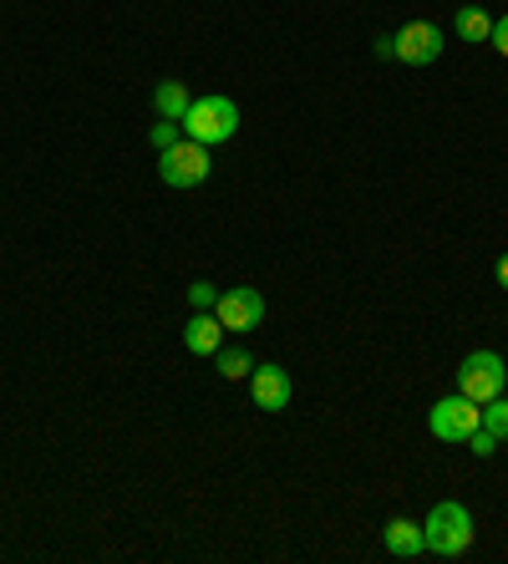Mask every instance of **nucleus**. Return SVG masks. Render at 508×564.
<instances>
[{"label": "nucleus", "instance_id": "obj_9", "mask_svg": "<svg viewBox=\"0 0 508 564\" xmlns=\"http://www.w3.org/2000/svg\"><path fill=\"white\" fill-rule=\"evenodd\" d=\"M381 544H387L391 560H418V554H428V539H422L418 519H391V524L381 529Z\"/></svg>", "mask_w": 508, "mask_h": 564}, {"label": "nucleus", "instance_id": "obj_6", "mask_svg": "<svg viewBox=\"0 0 508 564\" xmlns=\"http://www.w3.org/2000/svg\"><path fill=\"white\" fill-rule=\"evenodd\" d=\"M214 315H219L224 330H255L264 321V295L255 285H235V290H219V301H214Z\"/></svg>", "mask_w": 508, "mask_h": 564}, {"label": "nucleus", "instance_id": "obj_13", "mask_svg": "<svg viewBox=\"0 0 508 564\" xmlns=\"http://www.w3.org/2000/svg\"><path fill=\"white\" fill-rule=\"evenodd\" d=\"M214 367H219L224 381H245L249 371H255V356L239 351V346H219V351H214Z\"/></svg>", "mask_w": 508, "mask_h": 564}, {"label": "nucleus", "instance_id": "obj_1", "mask_svg": "<svg viewBox=\"0 0 508 564\" xmlns=\"http://www.w3.org/2000/svg\"><path fill=\"white\" fill-rule=\"evenodd\" d=\"M183 132L204 148H224L229 138L239 132V102L224 93H209V97H194L188 112H183Z\"/></svg>", "mask_w": 508, "mask_h": 564}, {"label": "nucleus", "instance_id": "obj_17", "mask_svg": "<svg viewBox=\"0 0 508 564\" xmlns=\"http://www.w3.org/2000/svg\"><path fill=\"white\" fill-rule=\"evenodd\" d=\"M468 447H473V453H478V458H494V453H498V437H494V433H488V427H483V422H478V433L468 437Z\"/></svg>", "mask_w": 508, "mask_h": 564}, {"label": "nucleus", "instance_id": "obj_18", "mask_svg": "<svg viewBox=\"0 0 508 564\" xmlns=\"http://www.w3.org/2000/svg\"><path fill=\"white\" fill-rule=\"evenodd\" d=\"M488 46H498V56H508V15H498V21H494V36H488Z\"/></svg>", "mask_w": 508, "mask_h": 564}, {"label": "nucleus", "instance_id": "obj_10", "mask_svg": "<svg viewBox=\"0 0 508 564\" xmlns=\"http://www.w3.org/2000/svg\"><path fill=\"white\" fill-rule=\"evenodd\" d=\"M183 346L194 356H214L224 346V326H219V315L214 311H198L188 326H183Z\"/></svg>", "mask_w": 508, "mask_h": 564}, {"label": "nucleus", "instance_id": "obj_12", "mask_svg": "<svg viewBox=\"0 0 508 564\" xmlns=\"http://www.w3.org/2000/svg\"><path fill=\"white\" fill-rule=\"evenodd\" d=\"M488 36H494V15L483 6H463L457 11V41H488Z\"/></svg>", "mask_w": 508, "mask_h": 564}, {"label": "nucleus", "instance_id": "obj_5", "mask_svg": "<svg viewBox=\"0 0 508 564\" xmlns=\"http://www.w3.org/2000/svg\"><path fill=\"white\" fill-rule=\"evenodd\" d=\"M478 422H483L478 402H473V397H463V392H453V397H443V402H432L428 433L437 437V443H468V437L478 433Z\"/></svg>", "mask_w": 508, "mask_h": 564}, {"label": "nucleus", "instance_id": "obj_20", "mask_svg": "<svg viewBox=\"0 0 508 564\" xmlns=\"http://www.w3.org/2000/svg\"><path fill=\"white\" fill-rule=\"evenodd\" d=\"M494 275H498V290H508V254H498V264H494Z\"/></svg>", "mask_w": 508, "mask_h": 564}, {"label": "nucleus", "instance_id": "obj_7", "mask_svg": "<svg viewBox=\"0 0 508 564\" xmlns=\"http://www.w3.org/2000/svg\"><path fill=\"white\" fill-rule=\"evenodd\" d=\"M397 36V62L407 66H432L443 56V26H432V21H407L402 31H391Z\"/></svg>", "mask_w": 508, "mask_h": 564}, {"label": "nucleus", "instance_id": "obj_3", "mask_svg": "<svg viewBox=\"0 0 508 564\" xmlns=\"http://www.w3.org/2000/svg\"><path fill=\"white\" fill-rule=\"evenodd\" d=\"M209 173H214V148L194 143V138H179L173 148L158 153V178L169 188H198L209 184Z\"/></svg>", "mask_w": 508, "mask_h": 564}, {"label": "nucleus", "instance_id": "obj_15", "mask_svg": "<svg viewBox=\"0 0 508 564\" xmlns=\"http://www.w3.org/2000/svg\"><path fill=\"white\" fill-rule=\"evenodd\" d=\"M188 301H194L198 311H214V301H219V290H214V280H194V285H188Z\"/></svg>", "mask_w": 508, "mask_h": 564}, {"label": "nucleus", "instance_id": "obj_4", "mask_svg": "<svg viewBox=\"0 0 508 564\" xmlns=\"http://www.w3.org/2000/svg\"><path fill=\"white\" fill-rule=\"evenodd\" d=\"M508 387V361L498 351H473L457 361V392L473 397V402H494V397H504Z\"/></svg>", "mask_w": 508, "mask_h": 564}, {"label": "nucleus", "instance_id": "obj_19", "mask_svg": "<svg viewBox=\"0 0 508 564\" xmlns=\"http://www.w3.org/2000/svg\"><path fill=\"white\" fill-rule=\"evenodd\" d=\"M371 52H377L381 62H397V36H387V31H381V36L371 41Z\"/></svg>", "mask_w": 508, "mask_h": 564}, {"label": "nucleus", "instance_id": "obj_14", "mask_svg": "<svg viewBox=\"0 0 508 564\" xmlns=\"http://www.w3.org/2000/svg\"><path fill=\"white\" fill-rule=\"evenodd\" d=\"M483 427H488L498 443H508V397H494V402H483Z\"/></svg>", "mask_w": 508, "mask_h": 564}, {"label": "nucleus", "instance_id": "obj_8", "mask_svg": "<svg viewBox=\"0 0 508 564\" xmlns=\"http://www.w3.org/2000/svg\"><path fill=\"white\" fill-rule=\"evenodd\" d=\"M249 392H255V408L260 412H285L290 397H295V381H290L285 367H274V361H255V371H249Z\"/></svg>", "mask_w": 508, "mask_h": 564}, {"label": "nucleus", "instance_id": "obj_16", "mask_svg": "<svg viewBox=\"0 0 508 564\" xmlns=\"http://www.w3.org/2000/svg\"><path fill=\"white\" fill-rule=\"evenodd\" d=\"M179 132H183V122H163V118H158V128H153V148H158V153H163V148H173V143H179Z\"/></svg>", "mask_w": 508, "mask_h": 564}, {"label": "nucleus", "instance_id": "obj_11", "mask_svg": "<svg viewBox=\"0 0 508 564\" xmlns=\"http://www.w3.org/2000/svg\"><path fill=\"white\" fill-rule=\"evenodd\" d=\"M188 102H194V97H188V87H183V82H158V93H153V112H158L163 122H183Z\"/></svg>", "mask_w": 508, "mask_h": 564}, {"label": "nucleus", "instance_id": "obj_2", "mask_svg": "<svg viewBox=\"0 0 508 564\" xmlns=\"http://www.w3.org/2000/svg\"><path fill=\"white\" fill-rule=\"evenodd\" d=\"M422 539H428V554L457 560V554L473 544V513L463 509L457 499H443L428 519H422Z\"/></svg>", "mask_w": 508, "mask_h": 564}]
</instances>
